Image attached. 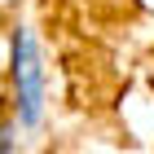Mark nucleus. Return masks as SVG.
Returning <instances> with one entry per match:
<instances>
[{"label": "nucleus", "mask_w": 154, "mask_h": 154, "mask_svg": "<svg viewBox=\"0 0 154 154\" xmlns=\"http://www.w3.org/2000/svg\"><path fill=\"white\" fill-rule=\"evenodd\" d=\"M13 88H18V110L22 123L40 119V101H44V71H40V53L26 31L13 35Z\"/></svg>", "instance_id": "1"}]
</instances>
